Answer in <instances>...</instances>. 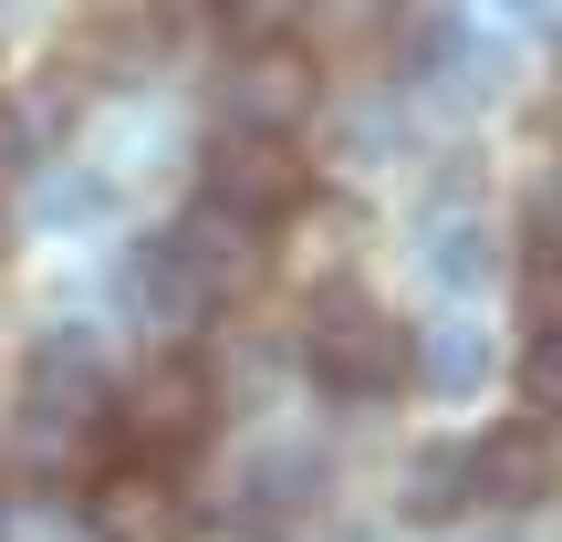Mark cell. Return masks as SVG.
Here are the masks:
<instances>
[{
  "instance_id": "obj_1",
  "label": "cell",
  "mask_w": 562,
  "mask_h": 542,
  "mask_svg": "<svg viewBox=\"0 0 562 542\" xmlns=\"http://www.w3.org/2000/svg\"><path fill=\"white\" fill-rule=\"evenodd\" d=\"M302 365L334 407H385L406 386V323L355 272H334V281H313V313H302Z\"/></svg>"
},
{
  "instance_id": "obj_2",
  "label": "cell",
  "mask_w": 562,
  "mask_h": 542,
  "mask_svg": "<svg viewBox=\"0 0 562 542\" xmlns=\"http://www.w3.org/2000/svg\"><path fill=\"white\" fill-rule=\"evenodd\" d=\"M115 407V365H104V334L94 323H53L32 344V376H21V460H63L83 428Z\"/></svg>"
},
{
  "instance_id": "obj_3",
  "label": "cell",
  "mask_w": 562,
  "mask_h": 542,
  "mask_svg": "<svg viewBox=\"0 0 562 542\" xmlns=\"http://www.w3.org/2000/svg\"><path fill=\"white\" fill-rule=\"evenodd\" d=\"M271 220H250V209H220L199 188V209H188L178 230H167V251H178V272H188V292L209 302V313H240L250 292H261V281L281 272V251L261 241Z\"/></svg>"
},
{
  "instance_id": "obj_4",
  "label": "cell",
  "mask_w": 562,
  "mask_h": 542,
  "mask_svg": "<svg viewBox=\"0 0 562 542\" xmlns=\"http://www.w3.org/2000/svg\"><path fill=\"white\" fill-rule=\"evenodd\" d=\"M74 501H83V532L94 542H188V480H178V460H157V449L83 469Z\"/></svg>"
},
{
  "instance_id": "obj_5",
  "label": "cell",
  "mask_w": 562,
  "mask_h": 542,
  "mask_svg": "<svg viewBox=\"0 0 562 542\" xmlns=\"http://www.w3.org/2000/svg\"><path fill=\"white\" fill-rule=\"evenodd\" d=\"M313 104H323V74H313V53H302V42H281V32L240 42V63L220 74V115L250 125V136H292Z\"/></svg>"
},
{
  "instance_id": "obj_6",
  "label": "cell",
  "mask_w": 562,
  "mask_h": 542,
  "mask_svg": "<svg viewBox=\"0 0 562 542\" xmlns=\"http://www.w3.org/2000/svg\"><path fill=\"white\" fill-rule=\"evenodd\" d=\"M209 418H220V376H209L199 355H157L136 386H125V439L157 449V460L199 449V439H209Z\"/></svg>"
},
{
  "instance_id": "obj_7",
  "label": "cell",
  "mask_w": 562,
  "mask_h": 542,
  "mask_svg": "<svg viewBox=\"0 0 562 542\" xmlns=\"http://www.w3.org/2000/svg\"><path fill=\"white\" fill-rule=\"evenodd\" d=\"M406 74H417V95H438V104H490L510 84V63H501V42H490L480 21L417 11V32H406Z\"/></svg>"
},
{
  "instance_id": "obj_8",
  "label": "cell",
  "mask_w": 562,
  "mask_h": 542,
  "mask_svg": "<svg viewBox=\"0 0 562 542\" xmlns=\"http://www.w3.org/2000/svg\"><path fill=\"white\" fill-rule=\"evenodd\" d=\"M313 188V167L292 157V136H250V125H229L220 146H209V199L220 209H250V220H281V209Z\"/></svg>"
},
{
  "instance_id": "obj_9",
  "label": "cell",
  "mask_w": 562,
  "mask_h": 542,
  "mask_svg": "<svg viewBox=\"0 0 562 542\" xmlns=\"http://www.w3.org/2000/svg\"><path fill=\"white\" fill-rule=\"evenodd\" d=\"M552 490H562V460H552L542 418H510V428H490V439L469 449V501H490V511H542Z\"/></svg>"
},
{
  "instance_id": "obj_10",
  "label": "cell",
  "mask_w": 562,
  "mask_h": 542,
  "mask_svg": "<svg viewBox=\"0 0 562 542\" xmlns=\"http://www.w3.org/2000/svg\"><path fill=\"white\" fill-rule=\"evenodd\" d=\"M115 292H125V313H136V323H157V334H188V323H209V302L188 292V272H178V251H167V230L125 251Z\"/></svg>"
},
{
  "instance_id": "obj_11",
  "label": "cell",
  "mask_w": 562,
  "mask_h": 542,
  "mask_svg": "<svg viewBox=\"0 0 562 542\" xmlns=\"http://www.w3.org/2000/svg\"><path fill=\"white\" fill-rule=\"evenodd\" d=\"M490 365H501V355H490V334H480L469 313H459V323H417V334H406V376H417L427 397H480Z\"/></svg>"
},
{
  "instance_id": "obj_12",
  "label": "cell",
  "mask_w": 562,
  "mask_h": 542,
  "mask_svg": "<svg viewBox=\"0 0 562 542\" xmlns=\"http://www.w3.org/2000/svg\"><path fill=\"white\" fill-rule=\"evenodd\" d=\"M323 501V449H261V460L240 469V522H302V511Z\"/></svg>"
},
{
  "instance_id": "obj_13",
  "label": "cell",
  "mask_w": 562,
  "mask_h": 542,
  "mask_svg": "<svg viewBox=\"0 0 562 542\" xmlns=\"http://www.w3.org/2000/svg\"><path fill=\"white\" fill-rule=\"evenodd\" d=\"M281 220H292V241H271V251H292V272H313V281H334L355 262V241H364V209L355 199H313V188H302Z\"/></svg>"
},
{
  "instance_id": "obj_14",
  "label": "cell",
  "mask_w": 562,
  "mask_h": 542,
  "mask_svg": "<svg viewBox=\"0 0 562 542\" xmlns=\"http://www.w3.org/2000/svg\"><path fill=\"white\" fill-rule=\"evenodd\" d=\"M417 272L438 281V292H480V281L501 272V251H490V230H480V220H427Z\"/></svg>"
},
{
  "instance_id": "obj_15",
  "label": "cell",
  "mask_w": 562,
  "mask_h": 542,
  "mask_svg": "<svg viewBox=\"0 0 562 542\" xmlns=\"http://www.w3.org/2000/svg\"><path fill=\"white\" fill-rule=\"evenodd\" d=\"M396 501L417 511V522H459V511H469V449H417Z\"/></svg>"
},
{
  "instance_id": "obj_16",
  "label": "cell",
  "mask_w": 562,
  "mask_h": 542,
  "mask_svg": "<svg viewBox=\"0 0 562 542\" xmlns=\"http://www.w3.org/2000/svg\"><path fill=\"white\" fill-rule=\"evenodd\" d=\"M104 209H115V188H104L94 167H42L32 178V220L42 230H94Z\"/></svg>"
},
{
  "instance_id": "obj_17",
  "label": "cell",
  "mask_w": 562,
  "mask_h": 542,
  "mask_svg": "<svg viewBox=\"0 0 562 542\" xmlns=\"http://www.w3.org/2000/svg\"><path fill=\"white\" fill-rule=\"evenodd\" d=\"M521 313H531V334L562 323V241H531L521 251Z\"/></svg>"
},
{
  "instance_id": "obj_18",
  "label": "cell",
  "mask_w": 562,
  "mask_h": 542,
  "mask_svg": "<svg viewBox=\"0 0 562 542\" xmlns=\"http://www.w3.org/2000/svg\"><path fill=\"white\" fill-rule=\"evenodd\" d=\"M42 136H53L42 104H0V178H32V167H42Z\"/></svg>"
},
{
  "instance_id": "obj_19",
  "label": "cell",
  "mask_w": 562,
  "mask_h": 542,
  "mask_svg": "<svg viewBox=\"0 0 562 542\" xmlns=\"http://www.w3.org/2000/svg\"><path fill=\"white\" fill-rule=\"evenodd\" d=\"M521 397L542 407V428L562 418V323H552V334H531V344H521Z\"/></svg>"
},
{
  "instance_id": "obj_20",
  "label": "cell",
  "mask_w": 562,
  "mask_h": 542,
  "mask_svg": "<svg viewBox=\"0 0 562 542\" xmlns=\"http://www.w3.org/2000/svg\"><path fill=\"white\" fill-rule=\"evenodd\" d=\"M209 21H229V32L240 42H261V32H281V11H292V0H199Z\"/></svg>"
},
{
  "instance_id": "obj_21",
  "label": "cell",
  "mask_w": 562,
  "mask_h": 542,
  "mask_svg": "<svg viewBox=\"0 0 562 542\" xmlns=\"http://www.w3.org/2000/svg\"><path fill=\"white\" fill-rule=\"evenodd\" d=\"M334 136H344V146H396V104H364V95H355Z\"/></svg>"
},
{
  "instance_id": "obj_22",
  "label": "cell",
  "mask_w": 562,
  "mask_h": 542,
  "mask_svg": "<svg viewBox=\"0 0 562 542\" xmlns=\"http://www.w3.org/2000/svg\"><path fill=\"white\" fill-rule=\"evenodd\" d=\"M209 542H261V522H229V532H209Z\"/></svg>"
}]
</instances>
